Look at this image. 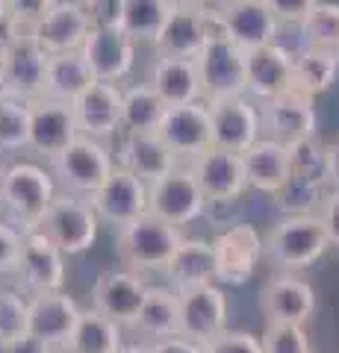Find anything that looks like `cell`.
Returning a JSON list of instances; mask_svg holds the SVG:
<instances>
[{
	"label": "cell",
	"mask_w": 339,
	"mask_h": 353,
	"mask_svg": "<svg viewBox=\"0 0 339 353\" xmlns=\"http://www.w3.org/2000/svg\"><path fill=\"white\" fill-rule=\"evenodd\" d=\"M122 345V324H115L113 318H106L92 306L83 309L80 324L65 345V353H115Z\"/></svg>",
	"instance_id": "34"
},
{
	"label": "cell",
	"mask_w": 339,
	"mask_h": 353,
	"mask_svg": "<svg viewBox=\"0 0 339 353\" xmlns=\"http://www.w3.org/2000/svg\"><path fill=\"white\" fill-rule=\"evenodd\" d=\"M74 112L83 136L97 141L113 139L124 130V88H118V83L97 80L74 101Z\"/></svg>",
	"instance_id": "18"
},
{
	"label": "cell",
	"mask_w": 339,
	"mask_h": 353,
	"mask_svg": "<svg viewBox=\"0 0 339 353\" xmlns=\"http://www.w3.org/2000/svg\"><path fill=\"white\" fill-rule=\"evenodd\" d=\"M210 103L213 118V145L245 153L254 141L262 136L260 127V106L251 94H233V97H218Z\"/></svg>",
	"instance_id": "13"
},
{
	"label": "cell",
	"mask_w": 339,
	"mask_h": 353,
	"mask_svg": "<svg viewBox=\"0 0 339 353\" xmlns=\"http://www.w3.org/2000/svg\"><path fill=\"white\" fill-rule=\"evenodd\" d=\"M177 162L180 159L174 157L171 148L157 132H127V139L122 141V150H118V165L130 168L148 185L157 183L159 176H166L168 171H174Z\"/></svg>",
	"instance_id": "28"
},
{
	"label": "cell",
	"mask_w": 339,
	"mask_h": 353,
	"mask_svg": "<svg viewBox=\"0 0 339 353\" xmlns=\"http://www.w3.org/2000/svg\"><path fill=\"white\" fill-rule=\"evenodd\" d=\"M21 245H24V233L9 221H0V274L18 271Z\"/></svg>",
	"instance_id": "45"
},
{
	"label": "cell",
	"mask_w": 339,
	"mask_h": 353,
	"mask_svg": "<svg viewBox=\"0 0 339 353\" xmlns=\"http://www.w3.org/2000/svg\"><path fill=\"white\" fill-rule=\"evenodd\" d=\"M115 353H151V345H139V341H133V345H122Z\"/></svg>",
	"instance_id": "54"
},
{
	"label": "cell",
	"mask_w": 339,
	"mask_h": 353,
	"mask_svg": "<svg viewBox=\"0 0 339 353\" xmlns=\"http://www.w3.org/2000/svg\"><path fill=\"white\" fill-rule=\"evenodd\" d=\"M83 53L89 59L97 80L122 83L133 71L136 62V41L118 27H92L89 39L83 44Z\"/></svg>",
	"instance_id": "23"
},
{
	"label": "cell",
	"mask_w": 339,
	"mask_h": 353,
	"mask_svg": "<svg viewBox=\"0 0 339 353\" xmlns=\"http://www.w3.org/2000/svg\"><path fill=\"white\" fill-rule=\"evenodd\" d=\"M157 57L174 59H198L206 48V32L201 24V9H174L166 27L154 41Z\"/></svg>",
	"instance_id": "30"
},
{
	"label": "cell",
	"mask_w": 339,
	"mask_h": 353,
	"mask_svg": "<svg viewBox=\"0 0 339 353\" xmlns=\"http://www.w3.org/2000/svg\"><path fill=\"white\" fill-rule=\"evenodd\" d=\"M319 0H266V6L275 12L283 27H301Z\"/></svg>",
	"instance_id": "46"
},
{
	"label": "cell",
	"mask_w": 339,
	"mask_h": 353,
	"mask_svg": "<svg viewBox=\"0 0 339 353\" xmlns=\"http://www.w3.org/2000/svg\"><path fill=\"white\" fill-rule=\"evenodd\" d=\"M148 280L133 271H104L92 285V306L122 327H136V318L145 306Z\"/></svg>",
	"instance_id": "14"
},
{
	"label": "cell",
	"mask_w": 339,
	"mask_h": 353,
	"mask_svg": "<svg viewBox=\"0 0 339 353\" xmlns=\"http://www.w3.org/2000/svg\"><path fill=\"white\" fill-rule=\"evenodd\" d=\"M92 83H97V77H95L92 65H89V59H86L83 50L50 53L48 77H45V97L74 103Z\"/></svg>",
	"instance_id": "31"
},
{
	"label": "cell",
	"mask_w": 339,
	"mask_h": 353,
	"mask_svg": "<svg viewBox=\"0 0 339 353\" xmlns=\"http://www.w3.org/2000/svg\"><path fill=\"white\" fill-rule=\"evenodd\" d=\"M227 27H231V39L239 48H262L280 39V21L266 6V0H224L222 3Z\"/></svg>",
	"instance_id": "25"
},
{
	"label": "cell",
	"mask_w": 339,
	"mask_h": 353,
	"mask_svg": "<svg viewBox=\"0 0 339 353\" xmlns=\"http://www.w3.org/2000/svg\"><path fill=\"white\" fill-rule=\"evenodd\" d=\"M0 174H3V168H0Z\"/></svg>",
	"instance_id": "56"
},
{
	"label": "cell",
	"mask_w": 339,
	"mask_h": 353,
	"mask_svg": "<svg viewBox=\"0 0 339 353\" xmlns=\"http://www.w3.org/2000/svg\"><path fill=\"white\" fill-rule=\"evenodd\" d=\"M248 57V94L254 101H271L295 88V50L280 41L245 50Z\"/></svg>",
	"instance_id": "17"
},
{
	"label": "cell",
	"mask_w": 339,
	"mask_h": 353,
	"mask_svg": "<svg viewBox=\"0 0 339 353\" xmlns=\"http://www.w3.org/2000/svg\"><path fill=\"white\" fill-rule=\"evenodd\" d=\"M18 32H21L18 21L12 18V12H9V6L3 3V0H0V59L6 57L9 44H12V41L18 39Z\"/></svg>",
	"instance_id": "50"
},
{
	"label": "cell",
	"mask_w": 339,
	"mask_h": 353,
	"mask_svg": "<svg viewBox=\"0 0 339 353\" xmlns=\"http://www.w3.org/2000/svg\"><path fill=\"white\" fill-rule=\"evenodd\" d=\"M30 150V101L0 97V153Z\"/></svg>",
	"instance_id": "38"
},
{
	"label": "cell",
	"mask_w": 339,
	"mask_h": 353,
	"mask_svg": "<svg viewBox=\"0 0 339 353\" xmlns=\"http://www.w3.org/2000/svg\"><path fill=\"white\" fill-rule=\"evenodd\" d=\"M327 183L331 189H339V141L327 145Z\"/></svg>",
	"instance_id": "52"
},
{
	"label": "cell",
	"mask_w": 339,
	"mask_h": 353,
	"mask_svg": "<svg viewBox=\"0 0 339 353\" xmlns=\"http://www.w3.org/2000/svg\"><path fill=\"white\" fill-rule=\"evenodd\" d=\"M289 153H292V174L313 176V180L327 183V145H319L316 139H307V141H301V145L289 148Z\"/></svg>",
	"instance_id": "42"
},
{
	"label": "cell",
	"mask_w": 339,
	"mask_h": 353,
	"mask_svg": "<svg viewBox=\"0 0 339 353\" xmlns=\"http://www.w3.org/2000/svg\"><path fill=\"white\" fill-rule=\"evenodd\" d=\"M136 330L148 339H171L183 336V312H180V292L171 285H151L145 306L136 318Z\"/></svg>",
	"instance_id": "32"
},
{
	"label": "cell",
	"mask_w": 339,
	"mask_h": 353,
	"mask_svg": "<svg viewBox=\"0 0 339 353\" xmlns=\"http://www.w3.org/2000/svg\"><path fill=\"white\" fill-rule=\"evenodd\" d=\"M304 44L313 48H331L339 50V3H316L313 12L301 24Z\"/></svg>",
	"instance_id": "39"
},
{
	"label": "cell",
	"mask_w": 339,
	"mask_h": 353,
	"mask_svg": "<svg viewBox=\"0 0 339 353\" xmlns=\"http://www.w3.org/2000/svg\"><path fill=\"white\" fill-rule=\"evenodd\" d=\"M48 59L50 53L27 30H21L3 57V77H6L9 94L24 97V101H36V97L45 94Z\"/></svg>",
	"instance_id": "19"
},
{
	"label": "cell",
	"mask_w": 339,
	"mask_h": 353,
	"mask_svg": "<svg viewBox=\"0 0 339 353\" xmlns=\"http://www.w3.org/2000/svg\"><path fill=\"white\" fill-rule=\"evenodd\" d=\"M260 312L266 321L307 324L316 315V289L298 274H275L260 289Z\"/></svg>",
	"instance_id": "16"
},
{
	"label": "cell",
	"mask_w": 339,
	"mask_h": 353,
	"mask_svg": "<svg viewBox=\"0 0 339 353\" xmlns=\"http://www.w3.org/2000/svg\"><path fill=\"white\" fill-rule=\"evenodd\" d=\"M157 136L171 148L177 159H195L198 153L213 148V118H210V103L195 101L183 106H168L162 115V124Z\"/></svg>",
	"instance_id": "12"
},
{
	"label": "cell",
	"mask_w": 339,
	"mask_h": 353,
	"mask_svg": "<svg viewBox=\"0 0 339 353\" xmlns=\"http://www.w3.org/2000/svg\"><path fill=\"white\" fill-rule=\"evenodd\" d=\"M204 353H262V341L245 330H222L210 341H204Z\"/></svg>",
	"instance_id": "43"
},
{
	"label": "cell",
	"mask_w": 339,
	"mask_h": 353,
	"mask_svg": "<svg viewBox=\"0 0 339 353\" xmlns=\"http://www.w3.org/2000/svg\"><path fill=\"white\" fill-rule=\"evenodd\" d=\"M36 230H41L65 256H80L95 245L101 218H97L89 197L59 189Z\"/></svg>",
	"instance_id": "4"
},
{
	"label": "cell",
	"mask_w": 339,
	"mask_h": 353,
	"mask_svg": "<svg viewBox=\"0 0 339 353\" xmlns=\"http://www.w3.org/2000/svg\"><path fill=\"white\" fill-rule=\"evenodd\" d=\"M9 353H57L45 339H39V336H32L30 330L24 336H18L15 341H9Z\"/></svg>",
	"instance_id": "51"
},
{
	"label": "cell",
	"mask_w": 339,
	"mask_h": 353,
	"mask_svg": "<svg viewBox=\"0 0 339 353\" xmlns=\"http://www.w3.org/2000/svg\"><path fill=\"white\" fill-rule=\"evenodd\" d=\"M115 157L106 148V141L80 136L68 150H62L57 159H50V174L62 192L92 197L104 185V180L115 168Z\"/></svg>",
	"instance_id": "5"
},
{
	"label": "cell",
	"mask_w": 339,
	"mask_h": 353,
	"mask_svg": "<svg viewBox=\"0 0 339 353\" xmlns=\"http://www.w3.org/2000/svg\"><path fill=\"white\" fill-rule=\"evenodd\" d=\"M171 12H174V6L168 0H124L122 27L118 30H124L136 44L142 41L154 44Z\"/></svg>",
	"instance_id": "35"
},
{
	"label": "cell",
	"mask_w": 339,
	"mask_h": 353,
	"mask_svg": "<svg viewBox=\"0 0 339 353\" xmlns=\"http://www.w3.org/2000/svg\"><path fill=\"white\" fill-rule=\"evenodd\" d=\"M166 277L171 283V289L189 292L201 289V285L218 283V256L215 245L204 239H183V245L174 253V259L168 262Z\"/></svg>",
	"instance_id": "27"
},
{
	"label": "cell",
	"mask_w": 339,
	"mask_h": 353,
	"mask_svg": "<svg viewBox=\"0 0 339 353\" xmlns=\"http://www.w3.org/2000/svg\"><path fill=\"white\" fill-rule=\"evenodd\" d=\"M83 136L77 124V112L68 101L36 97L30 101V150L41 159H57Z\"/></svg>",
	"instance_id": "8"
},
{
	"label": "cell",
	"mask_w": 339,
	"mask_h": 353,
	"mask_svg": "<svg viewBox=\"0 0 339 353\" xmlns=\"http://www.w3.org/2000/svg\"><path fill=\"white\" fill-rule=\"evenodd\" d=\"M148 212L174 227L192 224L206 212V197L189 165H177L174 171L148 185Z\"/></svg>",
	"instance_id": "7"
},
{
	"label": "cell",
	"mask_w": 339,
	"mask_h": 353,
	"mask_svg": "<svg viewBox=\"0 0 339 353\" xmlns=\"http://www.w3.org/2000/svg\"><path fill=\"white\" fill-rule=\"evenodd\" d=\"M80 315L83 309L65 292H39L30 297V333L45 339L53 350H65Z\"/></svg>",
	"instance_id": "20"
},
{
	"label": "cell",
	"mask_w": 339,
	"mask_h": 353,
	"mask_svg": "<svg viewBox=\"0 0 339 353\" xmlns=\"http://www.w3.org/2000/svg\"><path fill=\"white\" fill-rule=\"evenodd\" d=\"M260 341H262V353H313L304 324L266 321Z\"/></svg>",
	"instance_id": "40"
},
{
	"label": "cell",
	"mask_w": 339,
	"mask_h": 353,
	"mask_svg": "<svg viewBox=\"0 0 339 353\" xmlns=\"http://www.w3.org/2000/svg\"><path fill=\"white\" fill-rule=\"evenodd\" d=\"M18 274H21V280H24V285L32 294H39V292H62L65 253L53 245L41 230H27L24 245H21Z\"/></svg>",
	"instance_id": "22"
},
{
	"label": "cell",
	"mask_w": 339,
	"mask_h": 353,
	"mask_svg": "<svg viewBox=\"0 0 339 353\" xmlns=\"http://www.w3.org/2000/svg\"><path fill=\"white\" fill-rule=\"evenodd\" d=\"M0 353H9V341L0 339Z\"/></svg>",
	"instance_id": "55"
},
{
	"label": "cell",
	"mask_w": 339,
	"mask_h": 353,
	"mask_svg": "<svg viewBox=\"0 0 339 353\" xmlns=\"http://www.w3.org/2000/svg\"><path fill=\"white\" fill-rule=\"evenodd\" d=\"M95 27H122L124 0H80Z\"/></svg>",
	"instance_id": "47"
},
{
	"label": "cell",
	"mask_w": 339,
	"mask_h": 353,
	"mask_svg": "<svg viewBox=\"0 0 339 353\" xmlns=\"http://www.w3.org/2000/svg\"><path fill=\"white\" fill-rule=\"evenodd\" d=\"M204 101L248 94V57L233 39L210 41L198 57Z\"/></svg>",
	"instance_id": "9"
},
{
	"label": "cell",
	"mask_w": 339,
	"mask_h": 353,
	"mask_svg": "<svg viewBox=\"0 0 339 353\" xmlns=\"http://www.w3.org/2000/svg\"><path fill=\"white\" fill-rule=\"evenodd\" d=\"M92 27L95 24L80 0H59L50 12L27 32L48 53H68V50H83Z\"/></svg>",
	"instance_id": "21"
},
{
	"label": "cell",
	"mask_w": 339,
	"mask_h": 353,
	"mask_svg": "<svg viewBox=\"0 0 339 353\" xmlns=\"http://www.w3.org/2000/svg\"><path fill=\"white\" fill-rule=\"evenodd\" d=\"M316 97L298 92H283L271 101H260V127L262 136L278 141V145L295 148L307 139H316V127H319V118H316Z\"/></svg>",
	"instance_id": "6"
},
{
	"label": "cell",
	"mask_w": 339,
	"mask_h": 353,
	"mask_svg": "<svg viewBox=\"0 0 339 353\" xmlns=\"http://www.w3.org/2000/svg\"><path fill=\"white\" fill-rule=\"evenodd\" d=\"M198 180L201 192L206 197V206L213 203H231L239 201L248 189V176H245V159L242 153L224 150V148H210L198 153L195 159L186 162Z\"/></svg>",
	"instance_id": "10"
},
{
	"label": "cell",
	"mask_w": 339,
	"mask_h": 353,
	"mask_svg": "<svg viewBox=\"0 0 339 353\" xmlns=\"http://www.w3.org/2000/svg\"><path fill=\"white\" fill-rule=\"evenodd\" d=\"M266 259L280 271H304L319 262L331 239L319 212L313 215H280V221L262 239Z\"/></svg>",
	"instance_id": "3"
},
{
	"label": "cell",
	"mask_w": 339,
	"mask_h": 353,
	"mask_svg": "<svg viewBox=\"0 0 339 353\" xmlns=\"http://www.w3.org/2000/svg\"><path fill=\"white\" fill-rule=\"evenodd\" d=\"M180 245H183L180 227H174L151 212L118 227V236H115V253L122 268L142 274V277L166 274L168 262L174 259Z\"/></svg>",
	"instance_id": "1"
},
{
	"label": "cell",
	"mask_w": 339,
	"mask_h": 353,
	"mask_svg": "<svg viewBox=\"0 0 339 353\" xmlns=\"http://www.w3.org/2000/svg\"><path fill=\"white\" fill-rule=\"evenodd\" d=\"M327 189H331V185L322 183V180L292 174L287 180V185L271 197H275V206L280 209V215H313L322 209Z\"/></svg>",
	"instance_id": "37"
},
{
	"label": "cell",
	"mask_w": 339,
	"mask_h": 353,
	"mask_svg": "<svg viewBox=\"0 0 339 353\" xmlns=\"http://www.w3.org/2000/svg\"><path fill=\"white\" fill-rule=\"evenodd\" d=\"M59 185L53 174L36 162H12L0 174V212L9 224H18L21 233L36 230L41 215L48 212Z\"/></svg>",
	"instance_id": "2"
},
{
	"label": "cell",
	"mask_w": 339,
	"mask_h": 353,
	"mask_svg": "<svg viewBox=\"0 0 339 353\" xmlns=\"http://www.w3.org/2000/svg\"><path fill=\"white\" fill-rule=\"evenodd\" d=\"M168 3L174 9H201V6L210 3V0H168Z\"/></svg>",
	"instance_id": "53"
},
{
	"label": "cell",
	"mask_w": 339,
	"mask_h": 353,
	"mask_svg": "<svg viewBox=\"0 0 339 353\" xmlns=\"http://www.w3.org/2000/svg\"><path fill=\"white\" fill-rule=\"evenodd\" d=\"M166 109V101L151 83L124 88V132H157Z\"/></svg>",
	"instance_id": "36"
},
{
	"label": "cell",
	"mask_w": 339,
	"mask_h": 353,
	"mask_svg": "<svg viewBox=\"0 0 339 353\" xmlns=\"http://www.w3.org/2000/svg\"><path fill=\"white\" fill-rule=\"evenodd\" d=\"M339 77V50L304 44L295 50V88L310 97L331 92Z\"/></svg>",
	"instance_id": "33"
},
{
	"label": "cell",
	"mask_w": 339,
	"mask_h": 353,
	"mask_svg": "<svg viewBox=\"0 0 339 353\" xmlns=\"http://www.w3.org/2000/svg\"><path fill=\"white\" fill-rule=\"evenodd\" d=\"M180 312H183V336L198 341V345L227 330V297L215 283L180 292Z\"/></svg>",
	"instance_id": "24"
},
{
	"label": "cell",
	"mask_w": 339,
	"mask_h": 353,
	"mask_svg": "<svg viewBox=\"0 0 339 353\" xmlns=\"http://www.w3.org/2000/svg\"><path fill=\"white\" fill-rule=\"evenodd\" d=\"M3 3L9 6V12H12L21 30H32L59 0H3Z\"/></svg>",
	"instance_id": "44"
},
{
	"label": "cell",
	"mask_w": 339,
	"mask_h": 353,
	"mask_svg": "<svg viewBox=\"0 0 339 353\" xmlns=\"http://www.w3.org/2000/svg\"><path fill=\"white\" fill-rule=\"evenodd\" d=\"M89 201L97 218H101V224L118 230L148 212V183L130 168H124V165H115L113 174L106 176L104 185Z\"/></svg>",
	"instance_id": "11"
},
{
	"label": "cell",
	"mask_w": 339,
	"mask_h": 353,
	"mask_svg": "<svg viewBox=\"0 0 339 353\" xmlns=\"http://www.w3.org/2000/svg\"><path fill=\"white\" fill-rule=\"evenodd\" d=\"M245 176L248 189L262 192V194H278L287 180L292 176V153L287 145H278L266 136H260L245 153Z\"/></svg>",
	"instance_id": "26"
},
{
	"label": "cell",
	"mask_w": 339,
	"mask_h": 353,
	"mask_svg": "<svg viewBox=\"0 0 339 353\" xmlns=\"http://www.w3.org/2000/svg\"><path fill=\"white\" fill-rule=\"evenodd\" d=\"M151 85L166 101V106H183L204 101V85L198 59H174V57H157L151 68Z\"/></svg>",
	"instance_id": "29"
},
{
	"label": "cell",
	"mask_w": 339,
	"mask_h": 353,
	"mask_svg": "<svg viewBox=\"0 0 339 353\" xmlns=\"http://www.w3.org/2000/svg\"><path fill=\"white\" fill-rule=\"evenodd\" d=\"M213 245L218 256V283L224 285H245L254 277L260 259L266 256L262 236L257 233V227L242 224V221L227 227Z\"/></svg>",
	"instance_id": "15"
},
{
	"label": "cell",
	"mask_w": 339,
	"mask_h": 353,
	"mask_svg": "<svg viewBox=\"0 0 339 353\" xmlns=\"http://www.w3.org/2000/svg\"><path fill=\"white\" fill-rule=\"evenodd\" d=\"M319 215H322L325 227H327V239H331V248L339 250V189H327Z\"/></svg>",
	"instance_id": "48"
},
{
	"label": "cell",
	"mask_w": 339,
	"mask_h": 353,
	"mask_svg": "<svg viewBox=\"0 0 339 353\" xmlns=\"http://www.w3.org/2000/svg\"><path fill=\"white\" fill-rule=\"evenodd\" d=\"M151 353H204V347L186 336H171V339H157L151 345Z\"/></svg>",
	"instance_id": "49"
},
{
	"label": "cell",
	"mask_w": 339,
	"mask_h": 353,
	"mask_svg": "<svg viewBox=\"0 0 339 353\" xmlns=\"http://www.w3.org/2000/svg\"><path fill=\"white\" fill-rule=\"evenodd\" d=\"M30 330V301L15 289H0V339L15 341Z\"/></svg>",
	"instance_id": "41"
}]
</instances>
